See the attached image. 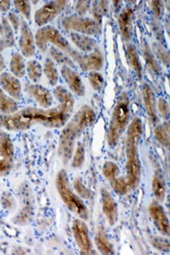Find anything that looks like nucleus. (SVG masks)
Listing matches in <instances>:
<instances>
[{
	"mask_svg": "<svg viewBox=\"0 0 170 255\" xmlns=\"http://www.w3.org/2000/svg\"><path fill=\"white\" fill-rule=\"evenodd\" d=\"M54 96L60 103L58 107L48 109L26 107L11 115L1 114L0 127L11 131L26 130L34 125L51 128L64 127L74 109V97L63 86L54 89Z\"/></svg>",
	"mask_w": 170,
	"mask_h": 255,
	"instance_id": "1",
	"label": "nucleus"
},
{
	"mask_svg": "<svg viewBox=\"0 0 170 255\" xmlns=\"http://www.w3.org/2000/svg\"><path fill=\"white\" fill-rule=\"evenodd\" d=\"M142 135V122L138 117L133 118L128 127L126 140V170L127 175H118L109 181L113 190L119 195H127L134 190L141 177V163L138 153V145Z\"/></svg>",
	"mask_w": 170,
	"mask_h": 255,
	"instance_id": "2",
	"label": "nucleus"
},
{
	"mask_svg": "<svg viewBox=\"0 0 170 255\" xmlns=\"http://www.w3.org/2000/svg\"><path fill=\"white\" fill-rule=\"evenodd\" d=\"M95 120V113L88 106H83L66 123L59 142L58 154L64 165H67L72 158L76 140Z\"/></svg>",
	"mask_w": 170,
	"mask_h": 255,
	"instance_id": "3",
	"label": "nucleus"
},
{
	"mask_svg": "<svg viewBox=\"0 0 170 255\" xmlns=\"http://www.w3.org/2000/svg\"><path fill=\"white\" fill-rule=\"evenodd\" d=\"M129 117V99L127 93H123L117 101L107 130V143L110 147H114L118 144L128 128Z\"/></svg>",
	"mask_w": 170,
	"mask_h": 255,
	"instance_id": "4",
	"label": "nucleus"
},
{
	"mask_svg": "<svg viewBox=\"0 0 170 255\" xmlns=\"http://www.w3.org/2000/svg\"><path fill=\"white\" fill-rule=\"evenodd\" d=\"M56 187L67 209L83 220L89 218V212L84 201L71 189L69 178L65 170L59 171L56 178Z\"/></svg>",
	"mask_w": 170,
	"mask_h": 255,
	"instance_id": "5",
	"label": "nucleus"
},
{
	"mask_svg": "<svg viewBox=\"0 0 170 255\" xmlns=\"http://www.w3.org/2000/svg\"><path fill=\"white\" fill-rule=\"evenodd\" d=\"M50 43L53 44L54 47L58 48L59 50H63L65 53H68L71 50L68 41L56 27L51 25L40 27L35 34L36 46L41 52H46Z\"/></svg>",
	"mask_w": 170,
	"mask_h": 255,
	"instance_id": "6",
	"label": "nucleus"
},
{
	"mask_svg": "<svg viewBox=\"0 0 170 255\" xmlns=\"http://www.w3.org/2000/svg\"><path fill=\"white\" fill-rule=\"evenodd\" d=\"M62 25L65 30L84 34V35H98L101 32L100 24L92 19L72 15L64 18Z\"/></svg>",
	"mask_w": 170,
	"mask_h": 255,
	"instance_id": "7",
	"label": "nucleus"
},
{
	"mask_svg": "<svg viewBox=\"0 0 170 255\" xmlns=\"http://www.w3.org/2000/svg\"><path fill=\"white\" fill-rule=\"evenodd\" d=\"M67 54L73 62L78 64L83 71H98L103 67L104 59L98 47L88 54L77 52L73 49Z\"/></svg>",
	"mask_w": 170,
	"mask_h": 255,
	"instance_id": "8",
	"label": "nucleus"
},
{
	"mask_svg": "<svg viewBox=\"0 0 170 255\" xmlns=\"http://www.w3.org/2000/svg\"><path fill=\"white\" fill-rule=\"evenodd\" d=\"M67 1H48L43 5L41 8H39L34 15V21L38 26H44L50 21H53L55 18H57L61 13H63L66 5Z\"/></svg>",
	"mask_w": 170,
	"mask_h": 255,
	"instance_id": "9",
	"label": "nucleus"
},
{
	"mask_svg": "<svg viewBox=\"0 0 170 255\" xmlns=\"http://www.w3.org/2000/svg\"><path fill=\"white\" fill-rule=\"evenodd\" d=\"M72 233L75 243L82 255H93L91 240L89 238L88 227L83 219H74L72 223Z\"/></svg>",
	"mask_w": 170,
	"mask_h": 255,
	"instance_id": "10",
	"label": "nucleus"
},
{
	"mask_svg": "<svg viewBox=\"0 0 170 255\" xmlns=\"http://www.w3.org/2000/svg\"><path fill=\"white\" fill-rule=\"evenodd\" d=\"M19 47L22 56L25 58H31L35 55V37L33 36V33L25 20L21 21V35L19 39Z\"/></svg>",
	"mask_w": 170,
	"mask_h": 255,
	"instance_id": "11",
	"label": "nucleus"
},
{
	"mask_svg": "<svg viewBox=\"0 0 170 255\" xmlns=\"http://www.w3.org/2000/svg\"><path fill=\"white\" fill-rule=\"evenodd\" d=\"M149 213L155 226L158 231L166 237L170 236V221L165 209L157 202L154 201L150 204Z\"/></svg>",
	"mask_w": 170,
	"mask_h": 255,
	"instance_id": "12",
	"label": "nucleus"
},
{
	"mask_svg": "<svg viewBox=\"0 0 170 255\" xmlns=\"http://www.w3.org/2000/svg\"><path fill=\"white\" fill-rule=\"evenodd\" d=\"M25 92L44 109H48L53 105L54 99L51 92L38 84H25Z\"/></svg>",
	"mask_w": 170,
	"mask_h": 255,
	"instance_id": "13",
	"label": "nucleus"
},
{
	"mask_svg": "<svg viewBox=\"0 0 170 255\" xmlns=\"http://www.w3.org/2000/svg\"><path fill=\"white\" fill-rule=\"evenodd\" d=\"M62 76L68 85L69 89L78 97L85 96V86L82 82V79L78 72H76L73 68L63 65L62 67Z\"/></svg>",
	"mask_w": 170,
	"mask_h": 255,
	"instance_id": "14",
	"label": "nucleus"
},
{
	"mask_svg": "<svg viewBox=\"0 0 170 255\" xmlns=\"http://www.w3.org/2000/svg\"><path fill=\"white\" fill-rule=\"evenodd\" d=\"M1 89L15 101L21 100V85L19 78L12 73L3 72L0 74Z\"/></svg>",
	"mask_w": 170,
	"mask_h": 255,
	"instance_id": "15",
	"label": "nucleus"
},
{
	"mask_svg": "<svg viewBox=\"0 0 170 255\" xmlns=\"http://www.w3.org/2000/svg\"><path fill=\"white\" fill-rule=\"evenodd\" d=\"M101 205L102 211L106 217L107 221L110 225H114L117 223L119 218L118 205L114 200L111 193L105 188L101 189Z\"/></svg>",
	"mask_w": 170,
	"mask_h": 255,
	"instance_id": "16",
	"label": "nucleus"
},
{
	"mask_svg": "<svg viewBox=\"0 0 170 255\" xmlns=\"http://www.w3.org/2000/svg\"><path fill=\"white\" fill-rule=\"evenodd\" d=\"M0 52L15 46V31L5 17H2L0 21Z\"/></svg>",
	"mask_w": 170,
	"mask_h": 255,
	"instance_id": "17",
	"label": "nucleus"
},
{
	"mask_svg": "<svg viewBox=\"0 0 170 255\" xmlns=\"http://www.w3.org/2000/svg\"><path fill=\"white\" fill-rule=\"evenodd\" d=\"M142 94H143V101H144V105H145V108L147 111V115L149 116L151 122L153 124H156L159 121V117H158V113H157V105H156L157 102H156L155 94H154L153 90L151 89V87L147 84L143 87Z\"/></svg>",
	"mask_w": 170,
	"mask_h": 255,
	"instance_id": "18",
	"label": "nucleus"
},
{
	"mask_svg": "<svg viewBox=\"0 0 170 255\" xmlns=\"http://www.w3.org/2000/svg\"><path fill=\"white\" fill-rule=\"evenodd\" d=\"M132 21H133V10L127 7L119 17V26L123 38L126 41H130L132 37Z\"/></svg>",
	"mask_w": 170,
	"mask_h": 255,
	"instance_id": "19",
	"label": "nucleus"
},
{
	"mask_svg": "<svg viewBox=\"0 0 170 255\" xmlns=\"http://www.w3.org/2000/svg\"><path fill=\"white\" fill-rule=\"evenodd\" d=\"M15 147L10 135L5 131H0V158L14 163Z\"/></svg>",
	"mask_w": 170,
	"mask_h": 255,
	"instance_id": "20",
	"label": "nucleus"
},
{
	"mask_svg": "<svg viewBox=\"0 0 170 255\" xmlns=\"http://www.w3.org/2000/svg\"><path fill=\"white\" fill-rule=\"evenodd\" d=\"M70 38L72 42L74 43L77 46V48L81 50L84 54H88L97 48L96 41L87 35L76 32H70Z\"/></svg>",
	"mask_w": 170,
	"mask_h": 255,
	"instance_id": "21",
	"label": "nucleus"
},
{
	"mask_svg": "<svg viewBox=\"0 0 170 255\" xmlns=\"http://www.w3.org/2000/svg\"><path fill=\"white\" fill-rule=\"evenodd\" d=\"M94 242H95V245H96V248H97L98 252L101 255H114L113 245L110 242L106 231L102 226L98 227L97 232L95 235Z\"/></svg>",
	"mask_w": 170,
	"mask_h": 255,
	"instance_id": "22",
	"label": "nucleus"
},
{
	"mask_svg": "<svg viewBox=\"0 0 170 255\" xmlns=\"http://www.w3.org/2000/svg\"><path fill=\"white\" fill-rule=\"evenodd\" d=\"M18 109L17 102L0 89V111L4 115H11L16 113Z\"/></svg>",
	"mask_w": 170,
	"mask_h": 255,
	"instance_id": "23",
	"label": "nucleus"
},
{
	"mask_svg": "<svg viewBox=\"0 0 170 255\" xmlns=\"http://www.w3.org/2000/svg\"><path fill=\"white\" fill-rule=\"evenodd\" d=\"M11 73L17 78H23L26 74V65L23 57L19 53H14L10 62Z\"/></svg>",
	"mask_w": 170,
	"mask_h": 255,
	"instance_id": "24",
	"label": "nucleus"
},
{
	"mask_svg": "<svg viewBox=\"0 0 170 255\" xmlns=\"http://www.w3.org/2000/svg\"><path fill=\"white\" fill-rule=\"evenodd\" d=\"M127 54H128L129 65L135 71L138 78H141L142 77V66H141L139 56H138V52L134 45L128 44V48H127Z\"/></svg>",
	"mask_w": 170,
	"mask_h": 255,
	"instance_id": "25",
	"label": "nucleus"
},
{
	"mask_svg": "<svg viewBox=\"0 0 170 255\" xmlns=\"http://www.w3.org/2000/svg\"><path fill=\"white\" fill-rule=\"evenodd\" d=\"M152 189L158 201L163 202L165 200L166 193H167V186L162 174L158 172L155 173L152 181Z\"/></svg>",
	"mask_w": 170,
	"mask_h": 255,
	"instance_id": "26",
	"label": "nucleus"
},
{
	"mask_svg": "<svg viewBox=\"0 0 170 255\" xmlns=\"http://www.w3.org/2000/svg\"><path fill=\"white\" fill-rule=\"evenodd\" d=\"M155 136L159 143L166 148H170V123L166 121L155 128Z\"/></svg>",
	"mask_w": 170,
	"mask_h": 255,
	"instance_id": "27",
	"label": "nucleus"
},
{
	"mask_svg": "<svg viewBox=\"0 0 170 255\" xmlns=\"http://www.w3.org/2000/svg\"><path fill=\"white\" fill-rule=\"evenodd\" d=\"M44 73L50 83V85L55 87L59 82V72L52 59L48 58L44 64Z\"/></svg>",
	"mask_w": 170,
	"mask_h": 255,
	"instance_id": "28",
	"label": "nucleus"
},
{
	"mask_svg": "<svg viewBox=\"0 0 170 255\" xmlns=\"http://www.w3.org/2000/svg\"><path fill=\"white\" fill-rule=\"evenodd\" d=\"M42 65L37 61H29L26 64V74L31 82H38L42 76Z\"/></svg>",
	"mask_w": 170,
	"mask_h": 255,
	"instance_id": "29",
	"label": "nucleus"
},
{
	"mask_svg": "<svg viewBox=\"0 0 170 255\" xmlns=\"http://www.w3.org/2000/svg\"><path fill=\"white\" fill-rule=\"evenodd\" d=\"M50 55L51 58L58 64H63V65H66L69 66L71 68L75 67V64L74 62L68 57L66 56L64 53H63L61 50H59L58 48H55L54 46H52L50 49Z\"/></svg>",
	"mask_w": 170,
	"mask_h": 255,
	"instance_id": "30",
	"label": "nucleus"
},
{
	"mask_svg": "<svg viewBox=\"0 0 170 255\" xmlns=\"http://www.w3.org/2000/svg\"><path fill=\"white\" fill-rule=\"evenodd\" d=\"M74 188L77 192V195L81 198V199H85V200H91L93 198V192L90 189H88L87 187H85L82 181V179L80 177H76L74 179L73 182Z\"/></svg>",
	"mask_w": 170,
	"mask_h": 255,
	"instance_id": "31",
	"label": "nucleus"
},
{
	"mask_svg": "<svg viewBox=\"0 0 170 255\" xmlns=\"http://www.w3.org/2000/svg\"><path fill=\"white\" fill-rule=\"evenodd\" d=\"M85 162V147L84 144H78L77 148L74 152V156L72 158L71 166L74 169H80Z\"/></svg>",
	"mask_w": 170,
	"mask_h": 255,
	"instance_id": "32",
	"label": "nucleus"
},
{
	"mask_svg": "<svg viewBox=\"0 0 170 255\" xmlns=\"http://www.w3.org/2000/svg\"><path fill=\"white\" fill-rule=\"evenodd\" d=\"M88 81L92 89L96 92H100L104 86V78L98 71H89Z\"/></svg>",
	"mask_w": 170,
	"mask_h": 255,
	"instance_id": "33",
	"label": "nucleus"
},
{
	"mask_svg": "<svg viewBox=\"0 0 170 255\" xmlns=\"http://www.w3.org/2000/svg\"><path fill=\"white\" fill-rule=\"evenodd\" d=\"M144 55H145V59H146V63L148 64L150 69L155 72V73H160L161 72V67L159 64L157 63L155 57L153 56L152 52L150 51L149 47L147 45H145L144 47Z\"/></svg>",
	"mask_w": 170,
	"mask_h": 255,
	"instance_id": "34",
	"label": "nucleus"
},
{
	"mask_svg": "<svg viewBox=\"0 0 170 255\" xmlns=\"http://www.w3.org/2000/svg\"><path fill=\"white\" fill-rule=\"evenodd\" d=\"M15 8L22 14V16L29 21L30 20V13H31V5L29 1H14Z\"/></svg>",
	"mask_w": 170,
	"mask_h": 255,
	"instance_id": "35",
	"label": "nucleus"
},
{
	"mask_svg": "<svg viewBox=\"0 0 170 255\" xmlns=\"http://www.w3.org/2000/svg\"><path fill=\"white\" fill-rule=\"evenodd\" d=\"M151 244L154 248L162 252H170V241L168 238L164 237H155L151 240Z\"/></svg>",
	"mask_w": 170,
	"mask_h": 255,
	"instance_id": "36",
	"label": "nucleus"
},
{
	"mask_svg": "<svg viewBox=\"0 0 170 255\" xmlns=\"http://www.w3.org/2000/svg\"><path fill=\"white\" fill-rule=\"evenodd\" d=\"M157 105H158V112L164 118V120L168 121L169 116H170V107H169L168 102L164 98H160L158 100Z\"/></svg>",
	"mask_w": 170,
	"mask_h": 255,
	"instance_id": "37",
	"label": "nucleus"
},
{
	"mask_svg": "<svg viewBox=\"0 0 170 255\" xmlns=\"http://www.w3.org/2000/svg\"><path fill=\"white\" fill-rule=\"evenodd\" d=\"M1 204H2L4 209H6L8 211H11L15 208L16 202H15L14 197L10 193L4 192L2 194V197H1Z\"/></svg>",
	"mask_w": 170,
	"mask_h": 255,
	"instance_id": "38",
	"label": "nucleus"
},
{
	"mask_svg": "<svg viewBox=\"0 0 170 255\" xmlns=\"http://www.w3.org/2000/svg\"><path fill=\"white\" fill-rule=\"evenodd\" d=\"M13 165L14 163H11L0 158V177L8 175L13 168Z\"/></svg>",
	"mask_w": 170,
	"mask_h": 255,
	"instance_id": "39",
	"label": "nucleus"
},
{
	"mask_svg": "<svg viewBox=\"0 0 170 255\" xmlns=\"http://www.w3.org/2000/svg\"><path fill=\"white\" fill-rule=\"evenodd\" d=\"M8 21L10 23V25L12 26V28L14 29V31H18L19 28L21 27V20L20 17L16 14V13H10L8 16Z\"/></svg>",
	"mask_w": 170,
	"mask_h": 255,
	"instance_id": "40",
	"label": "nucleus"
},
{
	"mask_svg": "<svg viewBox=\"0 0 170 255\" xmlns=\"http://www.w3.org/2000/svg\"><path fill=\"white\" fill-rule=\"evenodd\" d=\"M89 6H90L89 1H79L77 3V7H76V10H77L79 16H82L85 14L88 11Z\"/></svg>",
	"mask_w": 170,
	"mask_h": 255,
	"instance_id": "41",
	"label": "nucleus"
},
{
	"mask_svg": "<svg viewBox=\"0 0 170 255\" xmlns=\"http://www.w3.org/2000/svg\"><path fill=\"white\" fill-rule=\"evenodd\" d=\"M10 6H11V1H7V0L0 1V11L1 12H7L10 9Z\"/></svg>",
	"mask_w": 170,
	"mask_h": 255,
	"instance_id": "42",
	"label": "nucleus"
},
{
	"mask_svg": "<svg viewBox=\"0 0 170 255\" xmlns=\"http://www.w3.org/2000/svg\"><path fill=\"white\" fill-rule=\"evenodd\" d=\"M6 67V64H5V61H4V58L3 56L0 55V73L4 70V68Z\"/></svg>",
	"mask_w": 170,
	"mask_h": 255,
	"instance_id": "43",
	"label": "nucleus"
}]
</instances>
